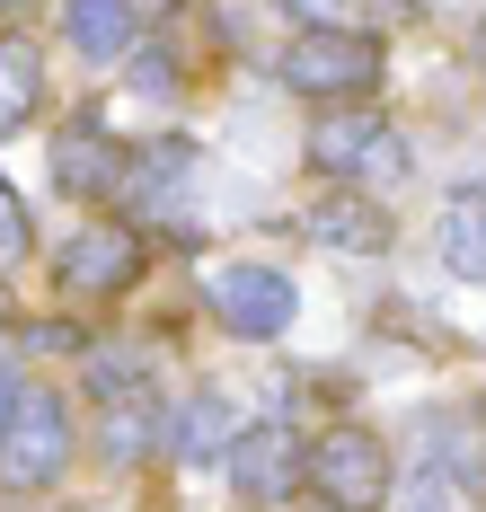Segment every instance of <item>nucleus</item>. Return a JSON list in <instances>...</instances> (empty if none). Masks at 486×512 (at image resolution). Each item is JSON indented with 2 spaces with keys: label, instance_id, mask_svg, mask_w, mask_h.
<instances>
[{
  "label": "nucleus",
  "instance_id": "1",
  "mask_svg": "<svg viewBox=\"0 0 486 512\" xmlns=\"http://www.w3.org/2000/svg\"><path fill=\"white\" fill-rule=\"evenodd\" d=\"M283 89L310 106H354L380 89V71H389V45H380L372 27H301L292 45H283Z\"/></svg>",
  "mask_w": 486,
  "mask_h": 512
},
{
  "label": "nucleus",
  "instance_id": "2",
  "mask_svg": "<svg viewBox=\"0 0 486 512\" xmlns=\"http://www.w3.org/2000/svg\"><path fill=\"white\" fill-rule=\"evenodd\" d=\"M71 451H80L71 398H62V389H18V398H9V415H0V486L45 495V486H62Z\"/></svg>",
  "mask_w": 486,
  "mask_h": 512
},
{
  "label": "nucleus",
  "instance_id": "3",
  "mask_svg": "<svg viewBox=\"0 0 486 512\" xmlns=\"http://www.w3.org/2000/svg\"><path fill=\"white\" fill-rule=\"evenodd\" d=\"M301 477L336 512H380L398 468H389V442H380L372 424H327L319 442H301Z\"/></svg>",
  "mask_w": 486,
  "mask_h": 512
},
{
  "label": "nucleus",
  "instance_id": "4",
  "mask_svg": "<svg viewBox=\"0 0 486 512\" xmlns=\"http://www.w3.org/2000/svg\"><path fill=\"white\" fill-rule=\"evenodd\" d=\"M151 274V239L133 221H80L54 248V292L62 301H124Z\"/></svg>",
  "mask_w": 486,
  "mask_h": 512
},
{
  "label": "nucleus",
  "instance_id": "5",
  "mask_svg": "<svg viewBox=\"0 0 486 512\" xmlns=\"http://www.w3.org/2000/svg\"><path fill=\"white\" fill-rule=\"evenodd\" d=\"M310 168L336 177V186H354V195H372V186H398L416 159H407V133L389 124V115H327L319 133H310Z\"/></svg>",
  "mask_w": 486,
  "mask_h": 512
},
{
  "label": "nucleus",
  "instance_id": "6",
  "mask_svg": "<svg viewBox=\"0 0 486 512\" xmlns=\"http://www.w3.org/2000/svg\"><path fill=\"white\" fill-rule=\"evenodd\" d=\"M204 301L230 336H248V345H274L292 318H301V283L283 274V265H257V256H230L213 265V283H204Z\"/></svg>",
  "mask_w": 486,
  "mask_h": 512
},
{
  "label": "nucleus",
  "instance_id": "7",
  "mask_svg": "<svg viewBox=\"0 0 486 512\" xmlns=\"http://www.w3.org/2000/svg\"><path fill=\"white\" fill-rule=\"evenodd\" d=\"M230 495H248V504H283V495H301V433L292 424H239L230 433Z\"/></svg>",
  "mask_w": 486,
  "mask_h": 512
},
{
  "label": "nucleus",
  "instance_id": "8",
  "mask_svg": "<svg viewBox=\"0 0 486 512\" xmlns=\"http://www.w3.org/2000/svg\"><path fill=\"white\" fill-rule=\"evenodd\" d=\"M124 177H133V151L115 142L107 124H62V142H54V186L62 195H89V204H107V195H124Z\"/></svg>",
  "mask_w": 486,
  "mask_h": 512
},
{
  "label": "nucleus",
  "instance_id": "9",
  "mask_svg": "<svg viewBox=\"0 0 486 512\" xmlns=\"http://www.w3.org/2000/svg\"><path fill=\"white\" fill-rule=\"evenodd\" d=\"M301 230L319 239V248H336V256H380L398 230H389V212L372 204V195H354V186H336V195H319V204L301 212Z\"/></svg>",
  "mask_w": 486,
  "mask_h": 512
},
{
  "label": "nucleus",
  "instance_id": "10",
  "mask_svg": "<svg viewBox=\"0 0 486 512\" xmlns=\"http://www.w3.org/2000/svg\"><path fill=\"white\" fill-rule=\"evenodd\" d=\"M425 468L451 495H486V407H451L425 433Z\"/></svg>",
  "mask_w": 486,
  "mask_h": 512
},
{
  "label": "nucleus",
  "instance_id": "11",
  "mask_svg": "<svg viewBox=\"0 0 486 512\" xmlns=\"http://www.w3.org/2000/svg\"><path fill=\"white\" fill-rule=\"evenodd\" d=\"M142 36V9L133 0H62V45L89 53V62H115V53H133Z\"/></svg>",
  "mask_w": 486,
  "mask_h": 512
},
{
  "label": "nucleus",
  "instance_id": "12",
  "mask_svg": "<svg viewBox=\"0 0 486 512\" xmlns=\"http://www.w3.org/2000/svg\"><path fill=\"white\" fill-rule=\"evenodd\" d=\"M230 433H239V415H230V398H221V389H195L186 407L168 415V451H177V460H195V468H221Z\"/></svg>",
  "mask_w": 486,
  "mask_h": 512
},
{
  "label": "nucleus",
  "instance_id": "13",
  "mask_svg": "<svg viewBox=\"0 0 486 512\" xmlns=\"http://www.w3.org/2000/svg\"><path fill=\"white\" fill-rule=\"evenodd\" d=\"M433 248H442V265H451V283H486V195L478 186H460V195L442 204Z\"/></svg>",
  "mask_w": 486,
  "mask_h": 512
},
{
  "label": "nucleus",
  "instance_id": "14",
  "mask_svg": "<svg viewBox=\"0 0 486 512\" xmlns=\"http://www.w3.org/2000/svg\"><path fill=\"white\" fill-rule=\"evenodd\" d=\"M107 407V460H151L168 442V407H160V389H133V398H98Z\"/></svg>",
  "mask_w": 486,
  "mask_h": 512
},
{
  "label": "nucleus",
  "instance_id": "15",
  "mask_svg": "<svg viewBox=\"0 0 486 512\" xmlns=\"http://www.w3.org/2000/svg\"><path fill=\"white\" fill-rule=\"evenodd\" d=\"M36 106H45V53L27 45V36H0V142H9Z\"/></svg>",
  "mask_w": 486,
  "mask_h": 512
},
{
  "label": "nucleus",
  "instance_id": "16",
  "mask_svg": "<svg viewBox=\"0 0 486 512\" xmlns=\"http://www.w3.org/2000/svg\"><path fill=\"white\" fill-rule=\"evenodd\" d=\"M89 389L98 398H133V389H160V362L142 345H89Z\"/></svg>",
  "mask_w": 486,
  "mask_h": 512
},
{
  "label": "nucleus",
  "instance_id": "17",
  "mask_svg": "<svg viewBox=\"0 0 486 512\" xmlns=\"http://www.w3.org/2000/svg\"><path fill=\"white\" fill-rule=\"evenodd\" d=\"M36 248V221H27V195L0 177V265H18V256Z\"/></svg>",
  "mask_w": 486,
  "mask_h": 512
},
{
  "label": "nucleus",
  "instance_id": "18",
  "mask_svg": "<svg viewBox=\"0 0 486 512\" xmlns=\"http://www.w3.org/2000/svg\"><path fill=\"white\" fill-rule=\"evenodd\" d=\"M274 9H283L292 27H354V9H363V0H274Z\"/></svg>",
  "mask_w": 486,
  "mask_h": 512
},
{
  "label": "nucleus",
  "instance_id": "19",
  "mask_svg": "<svg viewBox=\"0 0 486 512\" xmlns=\"http://www.w3.org/2000/svg\"><path fill=\"white\" fill-rule=\"evenodd\" d=\"M27 345H36V354H89V336H80L71 318H54V327H36Z\"/></svg>",
  "mask_w": 486,
  "mask_h": 512
},
{
  "label": "nucleus",
  "instance_id": "20",
  "mask_svg": "<svg viewBox=\"0 0 486 512\" xmlns=\"http://www.w3.org/2000/svg\"><path fill=\"white\" fill-rule=\"evenodd\" d=\"M407 512H451V486H442V477H416V486H407Z\"/></svg>",
  "mask_w": 486,
  "mask_h": 512
},
{
  "label": "nucleus",
  "instance_id": "21",
  "mask_svg": "<svg viewBox=\"0 0 486 512\" xmlns=\"http://www.w3.org/2000/svg\"><path fill=\"white\" fill-rule=\"evenodd\" d=\"M133 80H142V89H177V62H168V53H142V71H133Z\"/></svg>",
  "mask_w": 486,
  "mask_h": 512
},
{
  "label": "nucleus",
  "instance_id": "22",
  "mask_svg": "<svg viewBox=\"0 0 486 512\" xmlns=\"http://www.w3.org/2000/svg\"><path fill=\"white\" fill-rule=\"evenodd\" d=\"M9 398H18V371H9V362H0V415H9Z\"/></svg>",
  "mask_w": 486,
  "mask_h": 512
},
{
  "label": "nucleus",
  "instance_id": "23",
  "mask_svg": "<svg viewBox=\"0 0 486 512\" xmlns=\"http://www.w3.org/2000/svg\"><path fill=\"white\" fill-rule=\"evenodd\" d=\"M9 327H18V301H9V283H0V336H9Z\"/></svg>",
  "mask_w": 486,
  "mask_h": 512
},
{
  "label": "nucleus",
  "instance_id": "24",
  "mask_svg": "<svg viewBox=\"0 0 486 512\" xmlns=\"http://www.w3.org/2000/svg\"><path fill=\"white\" fill-rule=\"evenodd\" d=\"M469 53H478V71H486V18H478V36H469Z\"/></svg>",
  "mask_w": 486,
  "mask_h": 512
},
{
  "label": "nucleus",
  "instance_id": "25",
  "mask_svg": "<svg viewBox=\"0 0 486 512\" xmlns=\"http://www.w3.org/2000/svg\"><path fill=\"white\" fill-rule=\"evenodd\" d=\"M133 9H186V0H133Z\"/></svg>",
  "mask_w": 486,
  "mask_h": 512
},
{
  "label": "nucleus",
  "instance_id": "26",
  "mask_svg": "<svg viewBox=\"0 0 486 512\" xmlns=\"http://www.w3.org/2000/svg\"><path fill=\"white\" fill-rule=\"evenodd\" d=\"M9 9H27V0H0V18H9Z\"/></svg>",
  "mask_w": 486,
  "mask_h": 512
},
{
  "label": "nucleus",
  "instance_id": "27",
  "mask_svg": "<svg viewBox=\"0 0 486 512\" xmlns=\"http://www.w3.org/2000/svg\"><path fill=\"white\" fill-rule=\"evenodd\" d=\"M310 512H336V504H310Z\"/></svg>",
  "mask_w": 486,
  "mask_h": 512
}]
</instances>
